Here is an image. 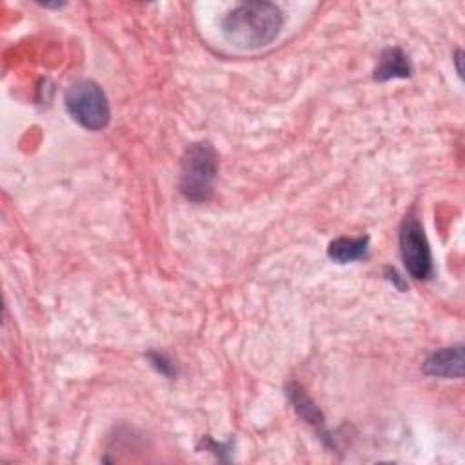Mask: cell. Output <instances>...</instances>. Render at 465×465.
Returning <instances> with one entry per match:
<instances>
[{"label": "cell", "mask_w": 465, "mask_h": 465, "mask_svg": "<svg viewBox=\"0 0 465 465\" xmlns=\"http://www.w3.org/2000/svg\"><path fill=\"white\" fill-rule=\"evenodd\" d=\"M69 116L87 131H102L111 120L109 100L104 89L89 78L74 80L64 94Z\"/></svg>", "instance_id": "cell-3"}, {"label": "cell", "mask_w": 465, "mask_h": 465, "mask_svg": "<svg viewBox=\"0 0 465 465\" xmlns=\"http://www.w3.org/2000/svg\"><path fill=\"white\" fill-rule=\"evenodd\" d=\"M287 396H289V401L292 403L294 411L298 412V416L302 420H305L307 423H311L312 427L318 429V432H322L323 438L325 436V420H323V414L322 411L316 407V403L309 398V394L303 391L302 385H298L296 381H289L287 383Z\"/></svg>", "instance_id": "cell-7"}, {"label": "cell", "mask_w": 465, "mask_h": 465, "mask_svg": "<svg viewBox=\"0 0 465 465\" xmlns=\"http://www.w3.org/2000/svg\"><path fill=\"white\" fill-rule=\"evenodd\" d=\"M412 73L409 56L400 47H387L381 51L378 65L374 69V80L385 82L392 78H407Z\"/></svg>", "instance_id": "cell-6"}, {"label": "cell", "mask_w": 465, "mask_h": 465, "mask_svg": "<svg viewBox=\"0 0 465 465\" xmlns=\"http://www.w3.org/2000/svg\"><path fill=\"white\" fill-rule=\"evenodd\" d=\"M400 254L407 272L418 280L432 274V254L420 220L407 214L400 227Z\"/></svg>", "instance_id": "cell-4"}, {"label": "cell", "mask_w": 465, "mask_h": 465, "mask_svg": "<svg viewBox=\"0 0 465 465\" xmlns=\"http://www.w3.org/2000/svg\"><path fill=\"white\" fill-rule=\"evenodd\" d=\"M367 247H369V236H358V238L340 236L329 243L327 254L331 260L338 263H349L363 258L367 254Z\"/></svg>", "instance_id": "cell-8"}, {"label": "cell", "mask_w": 465, "mask_h": 465, "mask_svg": "<svg viewBox=\"0 0 465 465\" xmlns=\"http://www.w3.org/2000/svg\"><path fill=\"white\" fill-rule=\"evenodd\" d=\"M461 54H463V53L458 49V51H456V56H454V62H456V67H458V74H460V76H461V65H460V62H461Z\"/></svg>", "instance_id": "cell-10"}, {"label": "cell", "mask_w": 465, "mask_h": 465, "mask_svg": "<svg viewBox=\"0 0 465 465\" xmlns=\"http://www.w3.org/2000/svg\"><path fill=\"white\" fill-rule=\"evenodd\" d=\"M147 358H149L151 365H153L160 374L169 376V378L176 374V367H174V363H173L165 354H162V352H149V354H147Z\"/></svg>", "instance_id": "cell-9"}, {"label": "cell", "mask_w": 465, "mask_h": 465, "mask_svg": "<svg viewBox=\"0 0 465 465\" xmlns=\"http://www.w3.org/2000/svg\"><path fill=\"white\" fill-rule=\"evenodd\" d=\"M423 371L436 378H461L463 376V345L443 347L434 351L423 361Z\"/></svg>", "instance_id": "cell-5"}, {"label": "cell", "mask_w": 465, "mask_h": 465, "mask_svg": "<svg viewBox=\"0 0 465 465\" xmlns=\"http://www.w3.org/2000/svg\"><path fill=\"white\" fill-rule=\"evenodd\" d=\"M218 171V154L209 142H193L185 147L180 163L178 187L183 198L194 203L207 202Z\"/></svg>", "instance_id": "cell-2"}, {"label": "cell", "mask_w": 465, "mask_h": 465, "mask_svg": "<svg viewBox=\"0 0 465 465\" xmlns=\"http://www.w3.org/2000/svg\"><path fill=\"white\" fill-rule=\"evenodd\" d=\"M283 25V13L271 2H247L231 9L222 18L225 40L240 49L269 45Z\"/></svg>", "instance_id": "cell-1"}]
</instances>
